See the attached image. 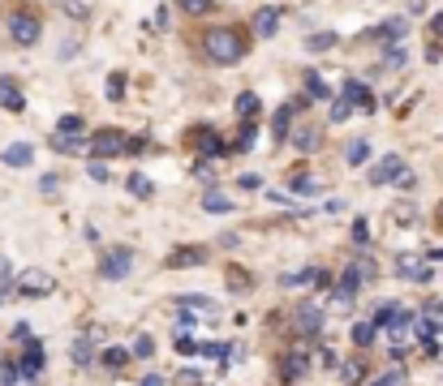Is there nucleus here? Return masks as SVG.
<instances>
[{"label":"nucleus","mask_w":443,"mask_h":386,"mask_svg":"<svg viewBox=\"0 0 443 386\" xmlns=\"http://www.w3.org/2000/svg\"><path fill=\"white\" fill-rule=\"evenodd\" d=\"M203 51L215 65H237L245 56V39L233 31V26H215V31H207V39H203Z\"/></svg>","instance_id":"obj_1"},{"label":"nucleus","mask_w":443,"mask_h":386,"mask_svg":"<svg viewBox=\"0 0 443 386\" xmlns=\"http://www.w3.org/2000/svg\"><path fill=\"white\" fill-rule=\"evenodd\" d=\"M17 292L22 296H52L56 292V279L47 275V271H39V266H31V271L17 275Z\"/></svg>","instance_id":"obj_2"},{"label":"nucleus","mask_w":443,"mask_h":386,"mask_svg":"<svg viewBox=\"0 0 443 386\" xmlns=\"http://www.w3.org/2000/svg\"><path fill=\"white\" fill-rule=\"evenodd\" d=\"M125 150V134H116V129H100V134H91V159H112V154Z\"/></svg>","instance_id":"obj_3"},{"label":"nucleus","mask_w":443,"mask_h":386,"mask_svg":"<svg viewBox=\"0 0 443 386\" xmlns=\"http://www.w3.org/2000/svg\"><path fill=\"white\" fill-rule=\"evenodd\" d=\"M9 35H13V43H22V47L39 43V17H35V13H13V17H9Z\"/></svg>","instance_id":"obj_4"},{"label":"nucleus","mask_w":443,"mask_h":386,"mask_svg":"<svg viewBox=\"0 0 443 386\" xmlns=\"http://www.w3.org/2000/svg\"><path fill=\"white\" fill-rule=\"evenodd\" d=\"M130 266H134V253L121 245V249H108L104 253V262H100V275L104 279H125L130 275Z\"/></svg>","instance_id":"obj_5"},{"label":"nucleus","mask_w":443,"mask_h":386,"mask_svg":"<svg viewBox=\"0 0 443 386\" xmlns=\"http://www.w3.org/2000/svg\"><path fill=\"white\" fill-rule=\"evenodd\" d=\"M340 99L349 103V108H362V112H375V95L366 90V82H357V77H349V82H344Z\"/></svg>","instance_id":"obj_6"},{"label":"nucleus","mask_w":443,"mask_h":386,"mask_svg":"<svg viewBox=\"0 0 443 386\" xmlns=\"http://www.w3.org/2000/svg\"><path fill=\"white\" fill-rule=\"evenodd\" d=\"M396 275H401V279H409V283H426L435 271L422 262V257H401V262H396Z\"/></svg>","instance_id":"obj_7"},{"label":"nucleus","mask_w":443,"mask_h":386,"mask_svg":"<svg viewBox=\"0 0 443 386\" xmlns=\"http://www.w3.org/2000/svg\"><path fill=\"white\" fill-rule=\"evenodd\" d=\"M280 31V9L276 5H267V9H258L254 13V35H263V39H272Z\"/></svg>","instance_id":"obj_8"},{"label":"nucleus","mask_w":443,"mask_h":386,"mask_svg":"<svg viewBox=\"0 0 443 386\" xmlns=\"http://www.w3.org/2000/svg\"><path fill=\"white\" fill-rule=\"evenodd\" d=\"M194 146H199L203 159H219V154H224V142L215 138V129H199V134H194Z\"/></svg>","instance_id":"obj_9"},{"label":"nucleus","mask_w":443,"mask_h":386,"mask_svg":"<svg viewBox=\"0 0 443 386\" xmlns=\"http://www.w3.org/2000/svg\"><path fill=\"white\" fill-rule=\"evenodd\" d=\"M0 108H5V112H22V108H26V99H22L13 77H0Z\"/></svg>","instance_id":"obj_10"},{"label":"nucleus","mask_w":443,"mask_h":386,"mask_svg":"<svg viewBox=\"0 0 443 386\" xmlns=\"http://www.w3.org/2000/svg\"><path fill=\"white\" fill-rule=\"evenodd\" d=\"M17 373H22V378H39V373H43V348H39L35 339L26 344V356H22V369H17Z\"/></svg>","instance_id":"obj_11"},{"label":"nucleus","mask_w":443,"mask_h":386,"mask_svg":"<svg viewBox=\"0 0 443 386\" xmlns=\"http://www.w3.org/2000/svg\"><path fill=\"white\" fill-rule=\"evenodd\" d=\"M357 288H362V275L349 266V271L340 275V283H336V300H340V305H349V300L357 296Z\"/></svg>","instance_id":"obj_12"},{"label":"nucleus","mask_w":443,"mask_h":386,"mask_svg":"<svg viewBox=\"0 0 443 386\" xmlns=\"http://www.w3.org/2000/svg\"><path fill=\"white\" fill-rule=\"evenodd\" d=\"M405 168H401V154H383V163L371 172V180H375V185H387V180H396Z\"/></svg>","instance_id":"obj_13"},{"label":"nucleus","mask_w":443,"mask_h":386,"mask_svg":"<svg viewBox=\"0 0 443 386\" xmlns=\"http://www.w3.org/2000/svg\"><path fill=\"white\" fill-rule=\"evenodd\" d=\"M405 31H409V22H405V17H391V22L375 26V31H371V39H383V43H391V39H405Z\"/></svg>","instance_id":"obj_14"},{"label":"nucleus","mask_w":443,"mask_h":386,"mask_svg":"<svg viewBox=\"0 0 443 386\" xmlns=\"http://www.w3.org/2000/svg\"><path fill=\"white\" fill-rule=\"evenodd\" d=\"M31 159H35V146H31V142H13V146L5 150V163H9V168H31Z\"/></svg>","instance_id":"obj_15"},{"label":"nucleus","mask_w":443,"mask_h":386,"mask_svg":"<svg viewBox=\"0 0 443 386\" xmlns=\"http://www.w3.org/2000/svg\"><path fill=\"white\" fill-rule=\"evenodd\" d=\"M297 326H302V335H318V326H323V314H318L314 305H297Z\"/></svg>","instance_id":"obj_16"},{"label":"nucleus","mask_w":443,"mask_h":386,"mask_svg":"<svg viewBox=\"0 0 443 386\" xmlns=\"http://www.w3.org/2000/svg\"><path fill=\"white\" fill-rule=\"evenodd\" d=\"M318 138H323V124H302L297 134H293V142H297V150H314Z\"/></svg>","instance_id":"obj_17"},{"label":"nucleus","mask_w":443,"mask_h":386,"mask_svg":"<svg viewBox=\"0 0 443 386\" xmlns=\"http://www.w3.org/2000/svg\"><path fill=\"white\" fill-rule=\"evenodd\" d=\"M344 159H349L353 168H362L366 159H371V142H366V138H353L349 146H344Z\"/></svg>","instance_id":"obj_18"},{"label":"nucleus","mask_w":443,"mask_h":386,"mask_svg":"<svg viewBox=\"0 0 443 386\" xmlns=\"http://www.w3.org/2000/svg\"><path fill=\"white\" fill-rule=\"evenodd\" d=\"M203 257H207L203 249H177V253L168 257V266H172V271H181V266H199Z\"/></svg>","instance_id":"obj_19"},{"label":"nucleus","mask_w":443,"mask_h":386,"mask_svg":"<svg viewBox=\"0 0 443 386\" xmlns=\"http://www.w3.org/2000/svg\"><path fill=\"white\" fill-rule=\"evenodd\" d=\"M306 90H310V99H332V86L323 82V73H314V69H306Z\"/></svg>","instance_id":"obj_20"},{"label":"nucleus","mask_w":443,"mask_h":386,"mask_svg":"<svg viewBox=\"0 0 443 386\" xmlns=\"http://www.w3.org/2000/svg\"><path fill=\"white\" fill-rule=\"evenodd\" d=\"M293 112H297V108H293V103H284V108L276 112V124H272V134H276V142H284V138H288V124H293Z\"/></svg>","instance_id":"obj_21"},{"label":"nucleus","mask_w":443,"mask_h":386,"mask_svg":"<svg viewBox=\"0 0 443 386\" xmlns=\"http://www.w3.org/2000/svg\"><path fill=\"white\" fill-rule=\"evenodd\" d=\"M82 124H86V120H82V116H73V112L61 116V120H56V138H78V134H82Z\"/></svg>","instance_id":"obj_22"},{"label":"nucleus","mask_w":443,"mask_h":386,"mask_svg":"<svg viewBox=\"0 0 443 386\" xmlns=\"http://www.w3.org/2000/svg\"><path fill=\"white\" fill-rule=\"evenodd\" d=\"M375 330H379L375 322H357V326H353V344H357V348H371V344H375Z\"/></svg>","instance_id":"obj_23"},{"label":"nucleus","mask_w":443,"mask_h":386,"mask_svg":"<svg viewBox=\"0 0 443 386\" xmlns=\"http://www.w3.org/2000/svg\"><path fill=\"white\" fill-rule=\"evenodd\" d=\"M203 211H211V215H224V211H233V202H228L224 193H207V198H203Z\"/></svg>","instance_id":"obj_24"},{"label":"nucleus","mask_w":443,"mask_h":386,"mask_svg":"<svg viewBox=\"0 0 443 386\" xmlns=\"http://www.w3.org/2000/svg\"><path fill=\"white\" fill-rule=\"evenodd\" d=\"M306 365H310V360H306L302 352H297V356H288V360H284V382H293V378H302V373H306Z\"/></svg>","instance_id":"obj_25"},{"label":"nucleus","mask_w":443,"mask_h":386,"mask_svg":"<svg viewBox=\"0 0 443 386\" xmlns=\"http://www.w3.org/2000/svg\"><path fill=\"white\" fill-rule=\"evenodd\" d=\"M100 360H104V369H121V365H130V352L125 348H108Z\"/></svg>","instance_id":"obj_26"},{"label":"nucleus","mask_w":443,"mask_h":386,"mask_svg":"<svg viewBox=\"0 0 443 386\" xmlns=\"http://www.w3.org/2000/svg\"><path fill=\"white\" fill-rule=\"evenodd\" d=\"M130 193H134V198H151L155 185H151V180H146L142 172H134V176H130Z\"/></svg>","instance_id":"obj_27"},{"label":"nucleus","mask_w":443,"mask_h":386,"mask_svg":"<svg viewBox=\"0 0 443 386\" xmlns=\"http://www.w3.org/2000/svg\"><path fill=\"white\" fill-rule=\"evenodd\" d=\"M293 189H297L302 198H310V193H323V185H318L314 176H293Z\"/></svg>","instance_id":"obj_28"},{"label":"nucleus","mask_w":443,"mask_h":386,"mask_svg":"<svg viewBox=\"0 0 443 386\" xmlns=\"http://www.w3.org/2000/svg\"><path fill=\"white\" fill-rule=\"evenodd\" d=\"M73 360H78V365H91V360H95V352H91V335H82V339L73 344Z\"/></svg>","instance_id":"obj_29"},{"label":"nucleus","mask_w":443,"mask_h":386,"mask_svg":"<svg viewBox=\"0 0 443 386\" xmlns=\"http://www.w3.org/2000/svg\"><path fill=\"white\" fill-rule=\"evenodd\" d=\"M108 99H125V73H108Z\"/></svg>","instance_id":"obj_30"},{"label":"nucleus","mask_w":443,"mask_h":386,"mask_svg":"<svg viewBox=\"0 0 443 386\" xmlns=\"http://www.w3.org/2000/svg\"><path fill=\"white\" fill-rule=\"evenodd\" d=\"M254 108H258V95H237V116H254Z\"/></svg>","instance_id":"obj_31"},{"label":"nucleus","mask_w":443,"mask_h":386,"mask_svg":"<svg viewBox=\"0 0 443 386\" xmlns=\"http://www.w3.org/2000/svg\"><path fill=\"white\" fill-rule=\"evenodd\" d=\"M177 5H181L189 17H199V13H211V0H177Z\"/></svg>","instance_id":"obj_32"},{"label":"nucleus","mask_w":443,"mask_h":386,"mask_svg":"<svg viewBox=\"0 0 443 386\" xmlns=\"http://www.w3.org/2000/svg\"><path fill=\"white\" fill-rule=\"evenodd\" d=\"M340 378H344V382H349V386H357V382L366 378V369L357 365V360H349V365H344V369H340Z\"/></svg>","instance_id":"obj_33"},{"label":"nucleus","mask_w":443,"mask_h":386,"mask_svg":"<svg viewBox=\"0 0 443 386\" xmlns=\"http://www.w3.org/2000/svg\"><path fill=\"white\" fill-rule=\"evenodd\" d=\"M383 65L387 69H405V47H387L383 51Z\"/></svg>","instance_id":"obj_34"},{"label":"nucleus","mask_w":443,"mask_h":386,"mask_svg":"<svg viewBox=\"0 0 443 386\" xmlns=\"http://www.w3.org/2000/svg\"><path fill=\"white\" fill-rule=\"evenodd\" d=\"M332 43H336V35H310V39H306V47H310V51H327Z\"/></svg>","instance_id":"obj_35"},{"label":"nucleus","mask_w":443,"mask_h":386,"mask_svg":"<svg viewBox=\"0 0 443 386\" xmlns=\"http://www.w3.org/2000/svg\"><path fill=\"white\" fill-rule=\"evenodd\" d=\"M155 352V339H151V335H138V339H134V356H151Z\"/></svg>","instance_id":"obj_36"},{"label":"nucleus","mask_w":443,"mask_h":386,"mask_svg":"<svg viewBox=\"0 0 443 386\" xmlns=\"http://www.w3.org/2000/svg\"><path fill=\"white\" fill-rule=\"evenodd\" d=\"M349 112H353L349 103H344V99H336V103H332V124H340V120H349Z\"/></svg>","instance_id":"obj_37"},{"label":"nucleus","mask_w":443,"mask_h":386,"mask_svg":"<svg viewBox=\"0 0 443 386\" xmlns=\"http://www.w3.org/2000/svg\"><path fill=\"white\" fill-rule=\"evenodd\" d=\"M401 382H405V373H401V369H391V373H383V378H375L371 386H401Z\"/></svg>","instance_id":"obj_38"},{"label":"nucleus","mask_w":443,"mask_h":386,"mask_svg":"<svg viewBox=\"0 0 443 386\" xmlns=\"http://www.w3.org/2000/svg\"><path fill=\"white\" fill-rule=\"evenodd\" d=\"M314 279V271L306 266V271H297V275H284V288H293V283H310Z\"/></svg>","instance_id":"obj_39"},{"label":"nucleus","mask_w":443,"mask_h":386,"mask_svg":"<svg viewBox=\"0 0 443 386\" xmlns=\"http://www.w3.org/2000/svg\"><path fill=\"white\" fill-rule=\"evenodd\" d=\"M56 5H61V9H65L69 17H86V9L78 5V0H56Z\"/></svg>","instance_id":"obj_40"},{"label":"nucleus","mask_w":443,"mask_h":386,"mask_svg":"<svg viewBox=\"0 0 443 386\" xmlns=\"http://www.w3.org/2000/svg\"><path fill=\"white\" fill-rule=\"evenodd\" d=\"M353 241H357V245L371 241V227H366V219H357V223H353Z\"/></svg>","instance_id":"obj_41"},{"label":"nucleus","mask_w":443,"mask_h":386,"mask_svg":"<svg viewBox=\"0 0 443 386\" xmlns=\"http://www.w3.org/2000/svg\"><path fill=\"white\" fill-rule=\"evenodd\" d=\"M391 318H396V305H383V309H379V314H375V326H387Z\"/></svg>","instance_id":"obj_42"},{"label":"nucleus","mask_w":443,"mask_h":386,"mask_svg":"<svg viewBox=\"0 0 443 386\" xmlns=\"http://www.w3.org/2000/svg\"><path fill=\"white\" fill-rule=\"evenodd\" d=\"M181 305H194V309H207V314H215V305L203 300V296H181Z\"/></svg>","instance_id":"obj_43"},{"label":"nucleus","mask_w":443,"mask_h":386,"mask_svg":"<svg viewBox=\"0 0 443 386\" xmlns=\"http://www.w3.org/2000/svg\"><path fill=\"white\" fill-rule=\"evenodd\" d=\"M254 142V124H241V138H237V150H245Z\"/></svg>","instance_id":"obj_44"},{"label":"nucleus","mask_w":443,"mask_h":386,"mask_svg":"<svg viewBox=\"0 0 443 386\" xmlns=\"http://www.w3.org/2000/svg\"><path fill=\"white\" fill-rule=\"evenodd\" d=\"M177 352H185V356H189V352H199V344H194L189 335H177Z\"/></svg>","instance_id":"obj_45"},{"label":"nucleus","mask_w":443,"mask_h":386,"mask_svg":"<svg viewBox=\"0 0 443 386\" xmlns=\"http://www.w3.org/2000/svg\"><path fill=\"white\" fill-rule=\"evenodd\" d=\"M56 189H61V180H56V176H43V193L56 198Z\"/></svg>","instance_id":"obj_46"},{"label":"nucleus","mask_w":443,"mask_h":386,"mask_svg":"<svg viewBox=\"0 0 443 386\" xmlns=\"http://www.w3.org/2000/svg\"><path fill=\"white\" fill-rule=\"evenodd\" d=\"M0 382L13 386V382H17V365H5V369H0Z\"/></svg>","instance_id":"obj_47"},{"label":"nucleus","mask_w":443,"mask_h":386,"mask_svg":"<svg viewBox=\"0 0 443 386\" xmlns=\"http://www.w3.org/2000/svg\"><path fill=\"white\" fill-rule=\"evenodd\" d=\"M435 39H443V13H435V22H430V43Z\"/></svg>","instance_id":"obj_48"},{"label":"nucleus","mask_w":443,"mask_h":386,"mask_svg":"<svg viewBox=\"0 0 443 386\" xmlns=\"http://www.w3.org/2000/svg\"><path fill=\"white\" fill-rule=\"evenodd\" d=\"M258 185H263V180H258L254 172H245V176H241V189H258Z\"/></svg>","instance_id":"obj_49"},{"label":"nucleus","mask_w":443,"mask_h":386,"mask_svg":"<svg viewBox=\"0 0 443 386\" xmlns=\"http://www.w3.org/2000/svg\"><path fill=\"white\" fill-rule=\"evenodd\" d=\"M430 326H443V305H435V309H430Z\"/></svg>","instance_id":"obj_50"},{"label":"nucleus","mask_w":443,"mask_h":386,"mask_svg":"<svg viewBox=\"0 0 443 386\" xmlns=\"http://www.w3.org/2000/svg\"><path fill=\"white\" fill-rule=\"evenodd\" d=\"M142 386H164V378H155V373H146V378H142Z\"/></svg>","instance_id":"obj_51"}]
</instances>
